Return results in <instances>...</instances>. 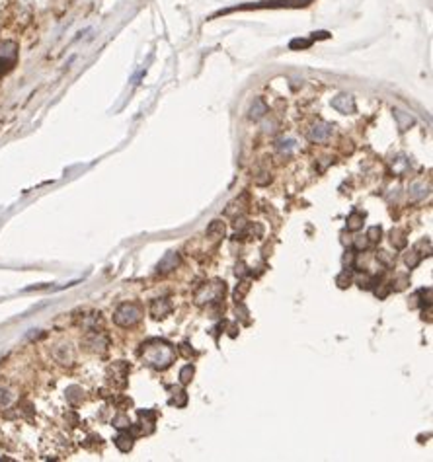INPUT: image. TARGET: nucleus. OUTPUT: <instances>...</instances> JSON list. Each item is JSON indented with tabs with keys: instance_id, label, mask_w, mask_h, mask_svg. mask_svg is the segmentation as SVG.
<instances>
[{
	"instance_id": "1",
	"label": "nucleus",
	"mask_w": 433,
	"mask_h": 462,
	"mask_svg": "<svg viewBox=\"0 0 433 462\" xmlns=\"http://www.w3.org/2000/svg\"><path fill=\"white\" fill-rule=\"evenodd\" d=\"M143 357L148 361V365H152L154 369H166L172 361H174V349L168 343H160V341H150L143 351Z\"/></svg>"
},
{
	"instance_id": "2",
	"label": "nucleus",
	"mask_w": 433,
	"mask_h": 462,
	"mask_svg": "<svg viewBox=\"0 0 433 462\" xmlns=\"http://www.w3.org/2000/svg\"><path fill=\"white\" fill-rule=\"evenodd\" d=\"M113 318H115V324H119V326H123V328L135 326L137 322L141 320V308H139L137 304H133V302L121 304V306L117 308V312H115Z\"/></svg>"
},
{
	"instance_id": "3",
	"label": "nucleus",
	"mask_w": 433,
	"mask_h": 462,
	"mask_svg": "<svg viewBox=\"0 0 433 462\" xmlns=\"http://www.w3.org/2000/svg\"><path fill=\"white\" fill-rule=\"evenodd\" d=\"M332 137V125L316 123L308 129V139L312 142H326Z\"/></svg>"
},
{
	"instance_id": "4",
	"label": "nucleus",
	"mask_w": 433,
	"mask_h": 462,
	"mask_svg": "<svg viewBox=\"0 0 433 462\" xmlns=\"http://www.w3.org/2000/svg\"><path fill=\"white\" fill-rule=\"evenodd\" d=\"M332 106L336 107L340 113H345V115L355 111V102H353V98H351V96H347V94H342V96L334 98Z\"/></svg>"
},
{
	"instance_id": "5",
	"label": "nucleus",
	"mask_w": 433,
	"mask_h": 462,
	"mask_svg": "<svg viewBox=\"0 0 433 462\" xmlns=\"http://www.w3.org/2000/svg\"><path fill=\"white\" fill-rule=\"evenodd\" d=\"M178 262H180L178 254H176V252H168V254L164 256L162 260H160V264H158V271H160V273H166V271H172V269H176V266H178Z\"/></svg>"
},
{
	"instance_id": "6",
	"label": "nucleus",
	"mask_w": 433,
	"mask_h": 462,
	"mask_svg": "<svg viewBox=\"0 0 433 462\" xmlns=\"http://www.w3.org/2000/svg\"><path fill=\"white\" fill-rule=\"evenodd\" d=\"M170 310H172V306H170V302L166 301V299H158V301L152 302V306H150V312H152L154 318H164Z\"/></svg>"
},
{
	"instance_id": "7",
	"label": "nucleus",
	"mask_w": 433,
	"mask_h": 462,
	"mask_svg": "<svg viewBox=\"0 0 433 462\" xmlns=\"http://www.w3.org/2000/svg\"><path fill=\"white\" fill-rule=\"evenodd\" d=\"M266 111H268L266 104H264L262 100H256V102H254V106H252V119H260Z\"/></svg>"
},
{
	"instance_id": "8",
	"label": "nucleus",
	"mask_w": 433,
	"mask_h": 462,
	"mask_svg": "<svg viewBox=\"0 0 433 462\" xmlns=\"http://www.w3.org/2000/svg\"><path fill=\"white\" fill-rule=\"evenodd\" d=\"M361 222H363V214L353 213L349 216V220H347V228H349V230H357L361 226Z\"/></svg>"
},
{
	"instance_id": "9",
	"label": "nucleus",
	"mask_w": 433,
	"mask_h": 462,
	"mask_svg": "<svg viewBox=\"0 0 433 462\" xmlns=\"http://www.w3.org/2000/svg\"><path fill=\"white\" fill-rule=\"evenodd\" d=\"M191 376H193V367H191V365H185L180 373V380L183 384H187V382L191 380Z\"/></svg>"
},
{
	"instance_id": "10",
	"label": "nucleus",
	"mask_w": 433,
	"mask_h": 462,
	"mask_svg": "<svg viewBox=\"0 0 433 462\" xmlns=\"http://www.w3.org/2000/svg\"><path fill=\"white\" fill-rule=\"evenodd\" d=\"M117 446H119L121 450H129V448L133 446V443H131V437H123V435H121V437L117 439Z\"/></svg>"
},
{
	"instance_id": "11",
	"label": "nucleus",
	"mask_w": 433,
	"mask_h": 462,
	"mask_svg": "<svg viewBox=\"0 0 433 462\" xmlns=\"http://www.w3.org/2000/svg\"><path fill=\"white\" fill-rule=\"evenodd\" d=\"M310 45V41H307V39H295V41H291V49H297V47H308Z\"/></svg>"
},
{
	"instance_id": "12",
	"label": "nucleus",
	"mask_w": 433,
	"mask_h": 462,
	"mask_svg": "<svg viewBox=\"0 0 433 462\" xmlns=\"http://www.w3.org/2000/svg\"><path fill=\"white\" fill-rule=\"evenodd\" d=\"M377 236H380V228L379 226H373V228L369 230V238H371V240H377Z\"/></svg>"
}]
</instances>
